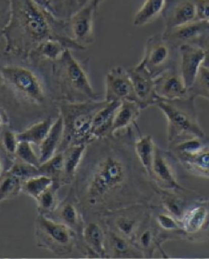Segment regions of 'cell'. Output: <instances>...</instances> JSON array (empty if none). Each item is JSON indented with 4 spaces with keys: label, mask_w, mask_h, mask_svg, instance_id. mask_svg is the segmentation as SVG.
I'll list each match as a JSON object with an SVG mask.
<instances>
[{
    "label": "cell",
    "mask_w": 209,
    "mask_h": 259,
    "mask_svg": "<svg viewBox=\"0 0 209 259\" xmlns=\"http://www.w3.org/2000/svg\"><path fill=\"white\" fill-rule=\"evenodd\" d=\"M133 127L87 145L68 193L85 222L124 206L157 201L159 188L136 153Z\"/></svg>",
    "instance_id": "6da1fadb"
},
{
    "label": "cell",
    "mask_w": 209,
    "mask_h": 259,
    "mask_svg": "<svg viewBox=\"0 0 209 259\" xmlns=\"http://www.w3.org/2000/svg\"><path fill=\"white\" fill-rule=\"evenodd\" d=\"M51 62L0 54V106L11 120L34 121L59 115Z\"/></svg>",
    "instance_id": "7a4b0ae2"
},
{
    "label": "cell",
    "mask_w": 209,
    "mask_h": 259,
    "mask_svg": "<svg viewBox=\"0 0 209 259\" xmlns=\"http://www.w3.org/2000/svg\"><path fill=\"white\" fill-rule=\"evenodd\" d=\"M10 19L3 32L4 53L27 58L48 39L59 40L71 51L87 50L71 36L68 20L46 12L33 0H10Z\"/></svg>",
    "instance_id": "3957f363"
},
{
    "label": "cell",
    "mask_w": 209,
    "mask_h": 259,
    "mask_svg": "<svg viewBox=\"0 0 209 259\" xmlns=\"http://www.w3.org/2000/svg\"><path fill=\"white\" fill-rule=\"evenodd\" d=\"M51 76L58 102H84L100 98L71 50L64 51L57 62H51Z\"/></svg>",
    "instance_id": "277c9868"
},
{
    "label": "cell",
    "mask_w": 209,
    "mask_h": 259,
    "mask_svg": "<svg viewBox=\"0 0 209 259\" xmlns=\"http://www.w3.org/2000/svg\"><path fill=\"white\" fill-rule=\"evenodd\" d=\"M106 104V101L84 102H59V114L63 119V140L59 152L68 147L89 144L95 139L91 134V124L97 112Z\"/></svg>",
    "instance_id": "5b68a950"
},
{
    "label": "cell",
    "mask_w": 209,
    "mask_h": 259,
    "mask_svg": "<svg viewBox=\"0 0 209 259\" xmlns=\"http://www.w3.org/2000/svg\"><path fill=\"white\" fill-rule=\"evenodd\" d=\"M195 99L187 97L180 100H160L153 105L158 108L168 121L169 147L192 137L206 138L198 121Z\"/></svg>",
    "instance_id": "8992f818"
},
{
    "label": "cell",
    "mask_w": 209,
    "mask_h": 259,
    "mask_svg": "<svg viewBox=\"0 0 209 259\" xmlns=\"http://www.w3.org/2000/svg\"><path fill=\"white\" fill-rule=\"evenodd\" d=\"M34 236L39 248L46 249L57 255H65L76 247L77 233L66 225L38 214L34 221Z\"/></svg>",
    "instance_id": "52a82bcc"
},
{
    "label": "cell",
    "mask_w": 209,
    "mask_h": 259,
    "mask_svg": "<svg viewBox=\"0 0 209 259\" xmlns=\"http://www.w3.org/2000/svg\"><path fill=\"white\" fill-rule=\"evenodd\" d=\"M141 62L155 78L165 70L179 66V49L172 45L163 33L153 34L145 42Z\"/></svg>",
    "instance_id": "ba28073f"
},
{
    "label": "cell",
    "mask_w": 209,
    "mask_h": 259,
    "mask_svg": "<svg viewBox=\"0 0 209 259\" xmlns=\"http://www.w3.org/2000/svg\"><path fill=\"white\" fill-rule=\"evenodd\" d=\"M150 205L137 203L124 206L108 213L100 220L109 231L133 241L150 213Z\"/></svg>",
    "instance_id": "9c48e42d"
},
{
    "label": "cell",
    "mask_w": 209,
    "mask_h": 259,
    "mask_svg": "<svg viewBox=\"0 0 209 259\" xmlns=\"http://www.w3.org/2000/svg\"><path fill=\"white\" fill-rule=\"evenodd\" d=\"M182 240L192 243L209 241V200L198 198L181 221Z\"/></svg>",
    "instance_id": "30bf717a"
},
{
    "label": "cell",
    "mask_w": 209,
    "mask_h": 259,
    "mask_svg": "<svg viewBox=\"0 0 209 259\" xmlns=\"http://www.w3.org/2000/svg\"><path fill=\"white\" fill-rule=\"evenodd\" d=\"M76 247L91 258H108L107 229L100 220L86 221L80 231Z\"/></svg>",
    "instance_id": "8fae6325"
},
{
    "label": "cell",
    "mask_w": 209,
    "mask_h": 259,
    "mask_svg": "<svg viewBox=\"0 0 209 259\" xmlns=\"http://www.w3.org/2000/svg\"><path fill=\"white\" fill-rule=\"evenodd\" d=\"M98 8L95 0H89L72 17L68 19L71 36L86 49L95 41L94 19Z\"/></svg>",
    "instance_id": "7c38bea8"
},
{
    "label": "cell",
    "mask_w": 209,
    "mask_h": 259,
    "mask_svg": "<svg viewBox=\"0 0 209 259\" xmlns=\"http://www.w3.org/2000/svg\"><path fill=\"white\" fill-rule=\"evenodd\" d=\"M173 158L169 151L155 147L150 178L162 190H183L185 187L180 184L172 163Z\"/></svg>",
    "instance_id": "4fadbf2b"
},
{
    "label": "cell",
    "mask_w": 209,
    "mask_h": 259,
    "mask_svg": "<svg viewBox=\"0 0 209 259\" xmlns=\"http://www.w3.org/2000/svg\"><path fill=\"white\" fill-rule=\"evenodd\" d=\"M163 34L178 49L182 45L198 46L203 49L209 41V23L195 20L192 23L163 32Z\"/></svg>",
    "instance_id": "5bb4252c"
},
{
    "label": "cell",
    "mask_w": 209,
    "mask_h": 259,
    "mask_svg": "<svg viewBox=\"0 0 209 259\" xmlns=\"http://www.w3.org/2000/svg\"><path fill=\"white\" fill-rule=\"evenodd\" d=\"M106 102H122L124 101H131L138 102L133 84L131 82L127 69L122 66L110 69L105 80Z\"/></svg>",
    "instance_id": "9a60e30c"
},
{
    "label": "cell",
    "mask_w": 209,
    "mask_h": 259,
    "mask_svg": "<svg viewBox=\"0 0 209 259\" xmlns=\"http://www.w3.org/2000/svg\"><path fill=\"white\" fill-rule=\"evenodd\" d=\"M127 71L133 84L140 107L144 110L150 106H153L159 98L155 93L153 75L141 62L135 66L128 68Z\"/></svg>",
    "instance_id": "2e32d148"
},
{
    "label": "cell",
    "mask_w": 209,
    "mask_h": 259,
    "mask_svg": "<svg viewBox=\"0 0 209 259\" xmlns=\"http://www.w3.org/2000/svg\"><path fill=\"white\" fill-rule=\"evenodd\" d=\"M200 197L202 196L199 193L187 188L183 190L158 189V197L154 203H158L162 208L181 221L188 208Z\"/></svg>",
    "instance_id": "e0dca14e"
},
{
    "label": "cell",
    "mask_w": 209,
    "mask_h": 259,
    "mask_svg": "<svg viewBox=\"0 0 209 259\" xmlns=\"http://www.w3.org/2000/svg\"><path fill=\"white\" fill-rule=\"evenodd\" d=\"M161 15L164 32L192 23L196 20L195 0H165Z\"/></svg>",
    "instance_id": "ac0fdd59"
},
{
    "label": "cell",
    "mask_w": 209,
    "mask_h": 259,
    "mask_svg": "<svg viewBox=\"0 0 209 259\" xmlns=\"http://www.w3.org/2000/svg\"><path fill=\"white\" fill-rule=\"evenodd\" d=\"M154 87L160 100L172 101L190 97L179 66L170 68L157 75L154 78Z\"/></svg>",
    "instance_id": "d6986e66"
},
{
    "label": "cell",
    "mask_w": 209,
    "mask_h": 259,
    "mask_svg": "<svg viewBox=\"0 0 209 259\" xmlns=\"http://www.w3.org/2000/svg\"><path fill=\"white\" fill-rule=\"evenodd\" d=\"M133 242L136 246L141 250L144 258H153L155 253H161L162 257H169V255L163 249V242L160 236L157 228L154 225L151 215V205L150 213L144 221L142 228L137 233Z\"/></svg>",
    "instance_id": "ffe728a7"
},
{
    "label": "cell",
    "mask_w": 209,
    "mask_h": 259,
    "mask_svg": "<svg viewBox=\"0 0 209 259\" xmlns=\"http://www.w3.org/2000/svg\"><path fill=\"white\" fill-rule=\"evenodd\" d=\"M179 52L180 72L188 90H190L194 83L200 68L203 64L205 52L203 48L192 45L181 46L179 48Z\"/></svg>",
    "instance_id": "44dd1931"
},
{
    "label": "cell",
    "mask_w": 209,
    "mask_h": 259,
    "mask_svg": "<svg viewBox=\"0 0 209 259\" xmlns=\"http://www.w3.org/2000/svg\"><path fill=\"white\" fill-rule=\"evenodd\" d=\"M170 154L191 175L209 180V141L195 152Z\"/></svg>",
    "instance_id": "7402d4cb"
},
{
    "label": "cell",
    "mask_w": 209,
    "mask_h": 259,
    "mask_svg": "<svg viewBox=\"0 0 209 259\" xmlns=\"http://www.w3.org/2000/svg\"><path fill=\"white\" fill-rule=\"evenodd\" d=\"M151 215L163 242L182 240L180 220L162 208L158 203H151Z\"/></svg>",
    "instance_id": "603a6c76"
},
{
    "label": "cell",
    "mask_w": 209,
    "mask_h": 259,
    "mask_svg": "<svg viewBox=\"0 0 209 259\" xmlns=\"http://www.w3.org/2000/svg\"><path fill=\"white\" fill-rule=\"evenodd\" d=\"M49 217L71 228L77 233V235L85 224V220L77 204L70 195L61 201L56 210Z\"/></svg>",
    "instance_id": "cb8c5ba5"
},
{
    "label": "cell",
    "mask_w": 209,
    "mask_h": 259,
    "mask_svg": "<svg viewBox=\"0 0 209 259\" xmlns=\"http://www.w3.org/2000/svg\"><path fill=\"white\" fill-rule=\"evenodd\" d=\"M107 229V228H106ZM108 258H144L135 243L126 237L107 230Z\"/></svg>",
    "instance_id": "d4e9b609"
},
{
    "label": "cell",
    "mask_w": 209,
    "mask_h": 259,
    "mask_svg": "<svg viewBox=\"0 0 209 259\" xmlns=\"http://www.w3.org/2000/svg\"><path fill=\"white\" fill-rule=\"evenodd\" d=\"M120 104L121 102H106V104L94 115L91 124V134L95 140L111 136L114 115Z\"/></svg>",
    "instance_id": "484cf974"
},
{
    "label": "cell",
    "mask_w": 209,
    "mask_h": 259,
    "mask_svg": "<svg viewBox=\"0 0 209 259\" xmlns=\"http://www.w3.org/2000/svg\"><path fill=\"white\" fill-rule=\"evenodd\" d=\"M87 144H80L74 146L68 147L63 153V173L61 180V187L71 186L76 171L79 167L82 159L84 157Z\"/></svg>",
    "instance_id": "4316f807"
},
{
    "label": "cell",
    "mask_w": 209,
    "mask_h": 259,
    "mask_svg": "<svg viewBox=\"0 0 209 259\" xmlns=\"http://www.w3.org/2000/svg\"><path fill=\"white\" fill-rule=\"evenodd\" d=\"M63 119L61 114H59L45 140L39 146L40 163H44L59 152L63 140Z\"/></svg>",
    "instance_id": "83f0119b"
},
{
    "label": "cell",
    "mask_w": 209,
    "mask_h": 259,
    "mask_svg": "<svg viewBox=\"0 0 209 259\" xmlns=\"http://www.w3.org/2000/svg\"><path fill=\"white\" fill-rule=\"evenodd\" d=\"M142 108L135 102L124 101L121 102L117 112L114 115L113 127L111 135H114L118 132L136 125L137 120L140 117Z\"/></svg>",
    "instance_id": "f1b7e54d"
},
{
    "label": "cell",
    "mask_w": 209,
    "mask_h": 259,
    "mask_svg": "<svg viewBox=\"0 0 209 259\" xmlns=\"http://www.w3.org/2000/svg\"><path fill=\"white\" fill-rule=\"evenodd\" d=\"M57 117H47L30 124L25 130L18 132L19 141H28L31 144L39 147L50 132Z\"/></svg>",
    "instance_id": "f546056e"
},
{
    "label": "cell",
    "mask_w": 209,
    "mask_h": 259,
    "mask_svg": "<svg viewBox=\"0 0 209 259\" xmlns=\"http://www.w3.org/2000/svg\"><path fill=\"white\" fill-rule=\"evenodd\" d=\"M165 0H145L140 10L136 12L132 25L134 27L144 26L161 15Z\"/></svg>",
    "instance_id": "4dcf8cb0"
},
{
    "label": "cell",
    "mask_w": 209,
    "mask_h": 259,
    "mask_svg": "<svg viewBox=\"0 0 209 259\" xmlns=\"http://www.w3.org/2000/svg\"><path fill=\"white\" fill-rule=\"evenodd\" d=\"M67 49L57 39H48L41 43L28 57L49 62H57Z\"/></svg>",
    "instance_id": "1f68e13d"
},
{
    "label": "cell",
    "mask_w": 209,
    "mask_h": 259,
    "mask_svg": "<svg viewBox=\"0 0 209 259\" xmlns=\"http://www.w3.org/2000/svg\"><path fill=\"white\" fill-rule=\"evenodd\" d=\"M155 147L156 144L154 143L152 136H140L135 141L136 153L149 177L152 168Z\"/></svg>",
    "instance_id": "d6a6232c"
},
{
    "label": "cell",
    "mask_w": 209,
    "mask_h": 259,
    "mask_svg": "<svg viewBox=\"0 0 209 259\" xmlns=\"http://www.w3.org/2000/svg\"><path fill=\"white\" fill-rule=\"evenodd\" d=\"M23 179L13 174L9 169L0 176V202L17 197L22 192Z\"/></svg>",
    "instance_id": "836d02e7"
},
{
    "label": "cell",
    "mask_w": 209,
    "mask_h": 259,
    "mask_svg": "<svg viewBox=\"0 0 209 259\" xmlns=\"http://www.w3.org/2000/svg\"><path fill=\"white\" fill-rule=\"evenodd\" d=\"M17 133L12 130L11 126H6L0 131V152L5 158L8 168L15 160L16 150L20 141Z\"/></svg>",
    "instance_id": "e575fe53"
},
{
    "label": "cell",
    "mask_w": 209,
    "mask_h": 259,
    "mask_svg": "<svg viewBox=\"0 0 209 259\" xmlns=\"http://www.w3.org/2000/svg\"><path fill=\"white\" fill-rule=\"evenodd\" d=\"M62 187L54 182L50 188H48L35 201L37 203L38 214L51 215L61 203L58 192Z\"/></svg>",
    "instance_id": "d590c367"
},
{
    "label": "cell",
    "mask_w": 209,
    "mask_h": 259,
    "mask_svg": "<svg viewBox=\"0 0 209 259\" xmlns=\"http://www.w3.org/2000/svg\"><path fill=\"white\" fill-rule=\"evenodd\" d=\"M53 183L54 181L49 176L44 174L34 176L23 181L22 192L36 200Z\"/></svg>",
    "instance_id": "8d00e7d4"
},
{
    "label": "cell",
    "mask_w": 209,
    "mask_h": 259,
    "mask_svg": "<svg viewBox=\"0 0 209 259\" xmlns=\"http://www.w3.org/2000/svg\"><path fill=\"white\" fill-rule=\"evenodd\" d=\"M41 174L49 176L58 183L60 186V182L62 180V173H63V153L62 152H57L55 155L47 160L46 162L41 163L39 166Z\"/></svg>",
    "instance_id": "74e56055"
},
{
    "label": "cell",
    "mask_w": 209,
    "mask_h": 259,
    "mask_svg": "<svg viewBox=\"0 0 209 259\" xmlns=\"http://www.w3.org/2000/svg\"><path fill=\"white\" fill-rule=\"evenodd\" d=\"M189 96L198 97L209 101V67L202 65L192 88L189 90Z\"/></svg>",
    "instance_id": "f35d334b"
},
{
    "label": "cell",
    "mask_w": 209,
    "mask_h": 259,
    "mask_svg": "<svg viewBox=\"0 0 209 259\" xmlns=\"http://www.w3.org/2000/svg\"><path fill=\"white\" fill-rule=\"evenodd\" d=\"M79 0H51L53 13L60 19L68 20L79 10Z\"/></svg>",
    "instance_id": "ab89813d"
},
{
    "label": "cell",
    "mask_w": 209,
    "mask_h": 259,
    "mask_svg": "<svg viewBox=\"0 0 209 259\" xmlns=\"http://www.w3.org/2000/svg\"><path fill=\"white\" fill-rule=\"evenodd\" d=\"M15 159H17L23 163L36 166V167H39L41 165L39 156L34 152V149H33V144H31L28 141H19L16 154H15Z\"/></svg>",
    "instance_id": "60d3db41"
},
{
    "label": "cell",
    "mask_w": 209,
    "mask_h": 259,
    "mask_svg": "<svg viewBox=\"0 0 209 259\" xmlns=\"http://www.w3.org/2000/svg\"><path fill=\"white\" fill-rule=\"evenodd\" d=\"M10 0H0V43L4 39L3 32L10 19Z\"/></svg>",
    "instance_id": "b9f144b4"
},
{
    "label": "cell",
    "mask_w": 209,
    "mask_h": 259,
    "mask_svg": "<svg viewBox=\"0 0 209 259\" xmlns=\"http://www.w3.org/2000/svg\"><path fill=\"white\" fill-rule=\"evenodd\" d=\"M196 20L209 23V0H195Z\"/></svg>",
    "instance_id": "7bdbcfd3"
},
{
    "label": "cell",
    "mask_w": 209,
    "mask_h": 259,
    "mask_svg": "<svg viewBox=\"0 0 209 259\" xmlns=\"http://www.w3.org/2000/svg\"><path fill=\"white\" fill-rule=\"evenodd\" d=\"M6 126H11V118L6 110L0 106V131Z\"/></svg>",
    "instance_id": "ee69618b"
},
{
    "label": "cell",
    "mask_w": 209,
    "mask_h": 259,
    "mask_svg": "<svg viewBox=\"0 0 209 259\" xmlns=\"http://www.w3.org/2000/svg\"><path fill=\"white\" fill-rule=\"evenodd\" d=\"M34 3L40 7L42 10H44L46 12L53 13L52 11V7H51V0H33ZM54 14V13H53ZM55 15V14H54ZM56 16V15H55Z\"/></svg>",
    "instance_id": "f6af8a7d"
},
{
    "label": "cell",
    "mask_w": 209,
    "mask_h": 259,
    "mask_svg": "<svg viewBox=\"0 0 209 259\" xmlns=\"http://www.w3.org/2000/svg\"><path fill=\"white\" fill-rule=\"evenodd\" d=\"M203 51L205 52V58H204V62H203V65L209 67V41L207 42V44L204 46Z\"/></svg>",
    "instance_id": "bcb514c9"
},
{
    "label": "cell",
    "mask_w": 209,
    "mask_h": 259,
    "mask_svg": "<svg viewBox=\"0 0 209 259\" xmlns=\"http://www.w3.org/2000/svg\"><path fill=\"white\" fill-rule=\"evenodd\" d=\"M88 1H89V0H79V2H78V4H79V9L81 7L84 6ZM95 1H96V3L98 4V6H100L104 0H95Z\"/></svg>",
    "instance_id": "7dc6e473"
}]
</instances>
